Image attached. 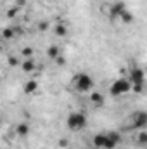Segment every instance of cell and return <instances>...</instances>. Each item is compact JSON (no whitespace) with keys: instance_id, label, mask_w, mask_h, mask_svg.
I'll return each mask as SVG.
<instances>
[{"instance_id":"cell-17","label":"cell","mask_w":147,"mask_h":149,"mask_svg":"<svg viewBox=\"0 0 147 149\" xmlns=\"http://www.w3.org/2000/svg\"><path fill=\"white\" fill-rule=\"evenodd\" d=\"M144 87H146V81L144 83H132V92L140 94V92H144Z\"/></svg>"},{"instance_id":"cell-25","label":"cell","mask_w":147,"mask_h":149,"mask_svg":"<svg viewBox=\"0 0 147 149\" xmlns=\"http://www.w3.org/2000/svg\"><path fill=\"white\" fill-rule=\"evenodd\" d=\"M146 73H147V66H146Z\"/></svg>"},{"instance_id":"cell-4","label":"cell","mask_w":147,"mask_h":149,"mask_svg":"<svg viewBox=\"0 0 147 149\" xmlns=\"http://www.w3.org/2000/svg\"><path fill=\"white\" fill-rule=\"evenodd\" d=\"M66 125L69 127V130H81L85 125H87V116L85 113L74 111L68 114V120H66Z\"/></svg>"},{"instance_id":"cell-6","label":"cell","mask_w":147,"mask_h":149,"mask_svg":"<svg viewBox=\"0 0 147 149\" xmlns=\"http://www.w3.org/2000/svg\"><path fill=\"white\" fill-rule=\"evenodd\" d=\"M106 135H107V146H106V149H116L119 146V142H121V134H119L118 130L106 132Z\"/></svg>"},{"instance_id":"cell-21","label":"cell","mask_w":147,"mask_h":149,"mask_svg":"<svg viewBox=\"0 0 147 149\" xmlns=\"http://www.w3.org/2000/svg\"><path fill=\"white\" fill-rule=\"evenodd\" d=\"M55 63H57L59 66H64V63H66V61H64V57H62V56H59V57L55 59Z\"/></svg>"},{"instance_id":"cell-3","label":"cell","mask_w":147,"mask_h":149,"mask_svg":"<svg viewBox=\"0 0 147 149\" xmlns=\"http://www.w3.org/2000/svg\"><path fill=\"white\" fill-rule=\"evenodd\" d=\"M130 128L133 130H146L147 128V111L137 109L130 114Z\"/></svg>"},{"instance_id":"cell-16","label":"cell","mask_w":147,"mask_h":149,"mask_svg":"<svg viewBox=\"0 0 147 149\" xmlns=\"http://www.w3.org/2000/svg\"><path fill=\"white\" fill-rule=\"evenodd\" d=\"M119 19H121L123 23H126V24H130V23H133V14H132V12H130V10L126 9V10H125V12H123V14L119 16Z\"/></svg>"},{"instance_id":"cell-20","label":"cell","mask_w":147,"mask_h":149,"mask_svg":"<svg viewBox=\"0 0 147 149\" xmlns=\"http://www.w3.org/2000/svg\"><path fill=\"white\" fill-rule=\"evenodd\" d=\"M9 64L10 66H17L19 64V59L17 57H9Z\"/></svg>"},{"instance_id":"cell-15","label":"cell","mask_w":147,"mask_h":149,"mask_svg":"<svg viewBox=\"0 0 147 149\" xmlns=\"http://www.w3.org/2000/svg\"><path fill=\"white\" fill-rule=\"evenodd\" d=\"M135 142H137L139 146H144V148H146V144H147V130H139V135H137Z\"/></svg>"},{"instance_id":"cell-22","label":"cell","mask_w":147,"mask_h":149,"mask_svg":"<svg viewBox=\"0 0 147 149\" xmlns=\"http://www.w3.org/2000/svg\"><path fill=\"white\" fill-rule=\"evenodd\" d=\"M16 12H17V9H10V10H9V17H12V16H16Z\"/></svg>"},{"instance_id":"cell-18","label":"cell","mask_w":147,"mask_h":149,"mask_svg":"<svg viewBox=\"0 0 147 149\" xmlns=\"http://www.w3.org/2000/svg\"><path fill=\"white\" fill-rule=\"evenodd\" d=\"M23 56H24L26 59H33V57H31V56H33V49H30V47L23 49Z\"/></svg>"},{"instance_id":"cell-8","label":"cell","mask_w":147,"mask_h":149,"mask_svg":"<svg viewBox=\"0 0 147 149\" xmlns=\"http://www.w3.org/2000/svg\"><path fill=\"white\" fill-rule=\"evenodd\" d=\"M92 146L97 149H106V146H107V135H106V132L95 134L94 139H92Z\"/></svg>"},{"instance_id":"cell-23","label":"cell","mask_w":147,"mask_h":149,"mask_svg":"<svg viewBox=\"0 0 147 149\" xmlns=\"http://www.w3.org/2000/svg\"><path fill=\"white\" fill-rule=\"evenodd\" d=\"M87 149H97V148H94V146H92V148H87Z\"/></svg>"},{"instance_id":"cell-24","label":"cell","mask_w":147,"mask_h":149,"mask_svg":"<svg viewBox=\"0 0 147 149\" xmlns=\"http://www.w3.org/2000/svg\"><path fill=\"white\" fill-rule=\"evenodd\" d=\"M47 2H54V0H47Z\"/></svg>"},{"instance_id":"cell-13","label":"cell","mask_w":147,"mask_h":149,"mask_svg":"<svg viewBox=\"0 0 147 149\" xmlns=\"http://www.w3.org/2000/svg\"><path fill=\"white\" fill-rule=\"evenodd\" d=\"M54 33H55L57 37H66V35H68V26L62 24V23H57V24L54 26Z\"/></svg>"},{"instance_id":"cell-2","label":"cell","mask_w":147,"mask_h":149,"mask_svg":"<svg viewBox=\"0 0 147 149\" xmlns=\"http://www.w3.org/2000/svg\"><path fill=\"white\" fill-rule=\"evenodd\" d=\"M109 92H111V95H114V97H119V95H125V94L132 92L130 78H118V80H114L109 85Z\"/></svg>"},{"instance_id":"cell-12","label":"cell","mask_w":147,"mask_h":149,"mask_svg":"<svg viewBox=\"0 0 147 149\" xmlns=\"http://www.w3.org/2000/svg\"><path fill=\"white\" fill-rule=\"evenodd\" d=\"M21 68H23V71H26V73H33V71H35V61H33V59H24V61L21 63Z\"/></svg>"},{"instance_id":"cell-7","label":"cell","mask_w":147,"mask_h":149,"mask_svg":"<svg viewBox=\"0 0 147 149\" xmlns=\"http://www.w3.org/2000/svg\"><path fill=\"white\" fill-rule=\"evenodd\" d=\"M126 10V5L123 2H114L109 7V17L111 19H119V16Z\"/></svg>"},{"instance_id":"cell-10","label":"cell","mask_w":147,"mask_h":149,"mask_svg":"<svg viewBox=\"0 0 147 149\" xmlns=\"http://www.w3.org/2000/svg\"><path fill=\"white\" fill-rule=\"evenodd\" d=\"M14 132H16L19 137H26V135L30 134V125H28V123H19V125H16Z\"/></svg>"},{"instance_id":"cell-9","label":"cell","mask_w":147,"mask_h":149,"mask_svg":"<svg viewBox=\"0 0 147 149\" xmlns=\"http://www.w3.org/2000/svg\"><path fill=\"white\" fill-rule=\"evenodd\" d=\"M104 95H102V92H97V90H94L92 94H90V102L94 104V106H97V108H101V106H104Z\"/></svg>"},{"instance_id":"cell-11","label":"cell","mask_w":147,"mask_h":149,"mask_svg":"<svg viewBox=\"0 0 147 149\" xmlns=\"http://www.w3.org/2000/svg\"><path fill=\"white\" fill-rule=\"evenodd\" d=\"M59 56H61V50H59V47H57V45H50V47L47 49V57H49V59L55 61Z\"/></svg>"},{"instance_id":"cell-1","label":"cell","mask_w":147,"mask_h":149,"mask_svg":"<svg viewBox=\"0 0 147 149\" xmlns=\"http://www.w3.org/2000/svg\"><path fill=\"white\" fill-rule=\"evenodd\" d=\"M73 87L76 92H81V94L90 92L94 88V78L88 73H78L73 80Z\"/></svg>"},{"instance_id":"cell-5","label":"cell","mask_w":147,"mask_h":149,"mask_svg":"<svg viewBox=\"0 0 147 149\" xmlns=\"http://www.w3.org/2000/svg\"><path fill=\"white\" fill-rule=\"evenodd\" d=\"M146 70H142V68H132L130 70V74H128V78H130V81L132 83H144L146 81Z\"/></svg>"},{"instance_id":"cell-14","label":"cell","mask_w":147,"mask_h":149,"mask_svg":"<svg viewBox=\"0 0 147 149\" xmlns=\"http://www.w3.org/2000/svg\"><path fill=\"white\" fill-rule=\"evenodd\" d=\"M37 88H38V81L37 80H28V81L24 83V92H26V94H33Z\"/></svg>"},{"instance_id":"cell-19","label":"cell","mask_w":147,"mask_h":149,"mask_svg":"<svg viewBox=\"0 0 147 149\" xmlns=\"http://www.w3.org/2000/svg\"><path fill=\"white\" fill-rule=\"evenodd\" d=\"M12 35H14V33H12L10 28H5V30H3V38H10Z\"/></svg>"},{"instance_id":"cell-26","label":"cell","mask_w":147,"mask_h":149,"mask_svg":"<svg viewBox=\"0 0 147 149\" xmlns=\"http://www.w3.org/2000/svg\"><path fill=\"white\" fill-rule=\"evenodd\" d=\"M146 148H147V144H146Z\"/></svg>"}]
</instances>
